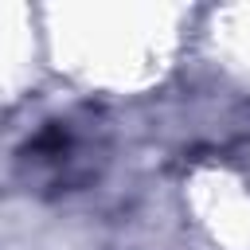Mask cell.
<instances>
[{
	"mask_svg": "<svg viewBox=\"0 0 250 250\" xmlns=\"http://www.w3.org/2000/svg\"><path fill=\"white\" fill-rule=\"evenodd\" d=\"M27 168L43 176L51 188H74L86 176H94V145L82 137L70 121L47 125L31 145H27Z\"/></svg>",
	"mask_w": 250,
	"mask_h": 250,
	"instance_id": "obj_1",
	"label": "cell"
}]
</instances>
